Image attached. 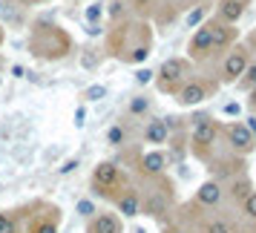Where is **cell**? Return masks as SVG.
I'll return each instance as SVG.
<instances>
[{"label": "cell", "instance_id": "cell-1", "mask_svg": "<svg viewBox=\"0 0 256 233\" xmlns=\"http://www.w3.org/2000/svg\"><path fill=\"white\" fill-rule=\"evenodd\" d=\"M90 182H92V193L101 198H112L121 193V187H124V170H121V164L118 162H98L92 167V176H90Z\"/></svg>", "mask_w": 256, "mask_h": 233}, {"label": "cell", "instance_id": "cell-2", "mask_svg": "<svg viewBox=\"0 0 256 233\" xmlns=\"http://www.w3.org/2000/svg\"><path fill=\"white\" fill-rule=\"evenodd\" d=\"M190 78V60L187 58H167L158 66L156 72V86L158 92H167V95H176L178 86Z\"/></svg>", "mask_w": 256, "mask_h": 233}, {"label": "cell", "instance_id": "cell-3", "mask_svg": "<svg viewBox=\"0 0 256 233\" xmlns=\"http://www.w3.org/2000/svg\"><path fill=\"white\" fill-rule=\"evenodd\" d=\"M222 136V127L219 121H213V118H198L193 130H190V147L196 152L198 158H208V152L216 147V141Z\"/></svg>", "mask_w": 256, "mask_h": 233}, {"label": "cell", "instance_id": "cell-4", "mask_svg": "<svg viewBox=\"0 0 256 233\" xmlns=\"http://www.w3.org/2000/svg\"><path fill=\"white\" fill-rule=\"evenodd\" d=\"M158 184H162L158 190H150L147 196H141V213L156 216V219L167 216V213L173 210V202H176L173 184H170V182H164V176H158Z\"/></svg>", "mask_w": 256, "mask_h": 233}, {"label": "cell", "instance_id": "cell-5", "mask_svg": "<svg viewBox=\"0 0 256 233\" xmlns=\"http://www.w3.org/2000/svg\"><path fill=\"white\" fill-rule=\"evenodd\" d=\"M40 35H46V44H32V52H35L38 58H44V60H58V58H64L66 55V49H60V46H55V40H70L66 38V32L60 29V26H55V24H40V26H35Z\"/></svg>", "mask_w": 256, "mask_h": 233}, {"label": "cell", "instance_id": "cell-6", "mask_svg": "<svg viewBox=\"0 0 256 233\" xmlns=\"http://www.w3.org/2000/svg\"><path fill=\"white\" fill-rule=\"evenodd\" d=\"M248 64H250V52H248V46L236 44V46H233L230 52L224 55V60H222L219 81H222V84H236V81H239V78L244 75Z\"/></svg>", "mask_w": 256, "mask_h": 233}, {"label": "cell", "instance_id": "cell-7", "mask_svg": "<svg viewBox=\"0 0 256 233\" xmlns=\"http://www.w3.org/2000/svg\"><path fill=\"white\" fill-rule=\"evenodd\" d=\"M210 90H216V84L210 86L204 78H187V81L178 86V92H176V104L184 106V110L204 104V101L210 98Z\"/></svg>", "mask_w": 256, "mask_h": 233}, {"label": "cell", "instance_id": "cell-8", "mask_svg": "<svg viewBox=\"0 0 256 233\" xmlns=\"http://www.w3.org/2000/svg\"><path fill=\"white\" fill-rule=\"evenodd\" d=\"M222 132H224V138H228V144H230V150L236 152L239 158H244V156H250V152L256 150L254 136H250V130L244 127L242 121H230L228 127H222Z\"/></svg>", "mask_w": 256, "mask_h": 233}, {"label": "cell", "instance_id": "cell-9", "mask_svg": "<svg viewBox=\"0 0 256 233\" xmlns=\"http://www.w3.org/2000/svg\"><path fill=\"white\" fill-rule=\"evenodd\" d=\"M210 55H216V52H213V40H210L208 26L202 24V26H196V32H193L190 44H187V60L202 64V60H208Z\"/></svg>", "mask_w": 256, "mask_h": 233}, {"label": "cell", "instance_id": "cell-10", "mask_svg": "<svg viewBox=\"0 0 256 233\" xmlns=\"http://www.w3.org/2000/svg\"><path fill=\"white\" fill-rule=\"evenodd\" d=\"M84 233H124V224H121V216L118 213H112V210H98V213H92L86 219Z\"/></svg>", "mask_w": 256, "mask_h": 233}, {"label": "cell", "instance_id": "cell-11", "mask_svg": "<svg viewBox=\"0 0 256 233\" xmlns=\"http://www.w3.org/2000/svg\"><path fill=\"white\" fill-rule=\"evenodd\" d=\"M112 204H116V213H121V219H138L141 216V193L130 184L121 187V193L112 198Z\"/></svg>", "mask_w": 256, "mask_h": 233}, {"label": "cell", "instance_id": "cell-12", "mask_svg": "<svg viewBox=\"0 0 256 233\" xmlns=\"http://www.w3.org/2000/svg\"><path fill=\"white\" fill-rule=\"evenodd\" d=\"M44 213L32 216V224L26 233H60V208L58 204H40Z\"/></svg>", "mask_w": 256, "mask_h": 233}, {"label": "cell", "instance_id": "cell-13", "mask_svg": "<svg viewBox=\"0 0 256 233\" xmlns=\"http://www.w3.org/2000/svg\"><path fill=\"white\" fill-rule=\"evenodd\" d=\"M164 167H167V156L162 150H147L141 152L138 158H136V170H138L144 178H156V176H164Z\"/></svg>", "mask_w": 256, "mask_h": 233}, {"label": "cell", "instance_id": "cell-14", "mask_svg": "<svg viewBox=\"0 0 256 233\" xmlns=\"http://www.w3.org/2000/svg\"><path fill=\"white\" fill-rule=\"evenodd\" d=\"M204 26H208L210 32V40H213V52H219V49H230L233 44H236V38H239V32H236V26H228L222 24V20H204Z\"/></svg>", "mask_w": 256, "mask_h": 233}, {"label": "cell", "instance_id": "cell-15", "mask_svg": "<svg viewBox=\"0 0 256 233\" xmlns=\"http://www.w3.org/2000/svg\"><path fill=\"white\" fill-rule=\"evenodd\" d=\"M222 198H224V187H222V182H213V178H208L204 184H198V190H196V204H198L202 210L219 208Z\"/></svg>", "mask_w": 256, "mask_h": 233}, {"label": "cell", "instance_id": "cell-16", "mask_svg": "<svg viewBox=\"0 0 256 233\" xmlns=\"http://www.w3.org/2000/svg\"><path fill=\"white\" fill-rule=\"evenodd\" d=\"M141 138H144V144H150V147L158 150L162 144L170 141V121L167 118H150L144 132H141Z\"/></svg>", "mask_w": 256, "mask_h": 233}, {"label": "cell", "instance_id": "cell-17", "mask_svg": "<svg viewBox=\"0 0 256 233\" xmlns=\"http://www.w3.org/2000/svg\"><path fill=\"white\" fill-rule=\"evenodd\" d=\"M244 9H248V0H222L219 9H216V20L236 26L244 18Z\"/></svg>", "mask_w": 256, "mask_h": 233}, {"label": "cell", "instance_id": "cell-18", "mask_svg": "<svg viewBox=\"0 0 256 233\" xmlns=\"http://www.w3.org/2000/svg\"><path fill=\"white\" fill-rule=\"evenodd\" d=\"M233 224L224 216H202V222L196 224V233H230Z\"/></svg>", "mask_w": 256, "mask_h": 233}, {"label": "cell", "instance_id": "cell-19", "mask_svg": "<svg viewBox=\"0 0 256 233\" xmlns=\"http://www.w3.org/2000/svg\"><path fill=\"white\" fill-rule=\"evenodd\" d=\"M228 193H230L233 202H239V204H242L244 198L254 193V182H250V178H248L244 173H242V176H236V178H230V187H228Z\"/></svg>", "mask_w": 256, "mask_h": 233}, {"label": "cell", "instance_id": "cell-20", "mask_svg": "<svg viewBox=\"0 0 256 233\" xmlns=\"http://www.w3.org/2000/svg\"><path fill=\"white\" fill-rule=\"evenodd\" d=\"M127 112L132 118H144L150 112V98H147V95H132L130 104H127Z\"/></svg>", "mask_w": 256, "mask_h": 233}, {"label": "cell", "instance_id": "cell-21", "mask_svg": "<svg viewBox=\"0 0 256 233\" xmlns=\"http://www.w3.org/2000/svg\"><path fill=\"white\" fill-rule=\"evenodd\" d=\"M124 141H127V130L121 127V124H112V127L106 130V144L110 147H124Z\"/></svg>", "mask_w": 256, "mask_h": 233}, {"label": "cell", "instance_id": "cell-22", "mask_svg": "<svg viewBox=\"0 0 256 233\" xmlns=\"http://www.w3.org/2000/svg\"><path fill=\"white\" fill-rule=\"evenodd\" d=\"M236 84H239L242 90H248V92H250V90H256V64H254V60L248 64V70H244V75H242V78H239Z\"/></svg>", "mask_w": 256, "mask_h": 233}, {"label": "cell", "instance_id": "cell-23", "mask_svg": "<svg viewBox=\"0 0 256 233\" xmlns=\"http://www.w3.org/2000/svg\"><path fill=\"white\" fill-rule=\"evenodd\" d=\"M81 98L84 101H104L106 98V86L104 84H92V86H86L81 92Z\"/></svg>", "mask_w": 256, "mask_h": 233}, {"label": "cell", "instance_id": "cell-24", "mask_svg": "<svg viewBox=\"0 0 256 233\" xmlns=\"http://www.w3.org/2000/svg\"><path fill=\"white\" fill-rule=\"evenodd\" d=\"M204 14H208V6H196L193 12H187V18H184L187 29H196V26H202V20H204Z\"/></svg>", "mask_w": 256, "mask_h": 233}, {"label": "cell", "instance_id": "cell-25", "mask_svg": "<svg viewBox=\"0 0 256 233\" xmlns=\"http://www.w3.org/2000/svg\"><path fill=\"white\" fill-rule=\"evenodd\" d=\"M239 208H242L244 219L256 222V190H254V193H250V196H248V198H244V202H242V204H239Z\"/></svg>", "mask_w": 256, "mask_h": 233}, {"label": "cell", "instance_id": "cell-26", "mask_svg": "<svg viewBox=\"0 0 256 233\" xmlns=\"http://www.w3.org/2000/svg\"><path fill=\"white\" fill-rule=\"evenodd\" d=\"M78 213H81L84 219H90L92 213H98V208H95L92 202H86V198H84V202H78Z\"/></svg>", "mask_w": 256, "mask_h": 233}, {"label": "cell", "instance_id": "cell-27", "mask_svg": "<svg viewBox=\"0 0 256 233\" xmlns=\"http://www.w3.org/2000/svg\"><path fill=\"white\" fill-rule=\"evenodd\" d=\"M121 14H124V3H121V0H112V3H110V18L118 20Z\"/></svg>", "mask_w": 256, "mask_h": 233}, {"label": "cell", "instance_id": "cell-28", "mask_svg": "<svg viewBox=\"0 0 256 233\" xmlns=\"http://www.w3.org/2000/svg\"><path fill=\"white\" fill-rule=\"evenodd\" d=\"M72 170H78V158H70V162H64L58 167V176H66V173H72Z\"/></svg>", "mask_w": 256, "mask_h": 233}, {"label": "cell", "instance_id": "cell-29", "mask_svg": "<svg viewBox=\"0 0 256 233\" xmlns=\"http://www.w3.org/2000/svg\"><path fill=\"white\" fill-rule=\"evenodd\" d=\"M152 75H156V72H150V70H138V72H136V81H138V84H150V81H152Z\"/></svg>", "mask_w": 256, "mask_h": 233}, {"label": "cell", "instance_id": "cell-30", "mask_svg": "<svg viewBox=\"0 0 256 233\" xmlns=\"http://www.w3.org/2000/svg\"><path fill=\"white\" fill-rule=\"evenodd\" d=\"M239 110H242V106L236 104V101H228V104L222 106V112H224V116H239Z\"/></svg>", "mask_w": 256, "mask_h": 233}, {"label": "cell", "instance_id": "cell-31", "mask_svg": "<svg viewBox=\"0 0 256 233\" xmlns=\"http://www.w3.org/2000/svg\"><path fill=\"white\" fill-rule=\"evenodd\" d=\"M244 127L250 130V136H254V141H256V116H248V121H244Z\"/></svg>", "mask_w": 256, "mask_h": 233}, {"label": "cell", "instance_id": "cell-32", "mask_svg": "<svg viewBox=\"0 0 256 233\" xmlns=\"http://www.w3.org/2000/svg\"><path fill=\"white\" fill-rule=\"evenodd\" d=\"M162 233H187V230H184V228H178V224H167Z\"/></svg>", "mask_w": 256, "mask_h": 233}, {"label": "cell", "instance_id": "cell-33", "mask_svg": "<svg viewBox=\"0 0 256 233\" xmlns=\"http://www.w3.org/2000/svg\"><path fill=\"white\" fill-rule=\"evenodd\" d=\"M248 106L254 110V116H256V90H250V98H248Z\"/></svg>", "mask_w": 256, "mask_h": 233}, {"label": "cell", "instance_id": "cell-34", "mask_svg": "<svg viewBox=\"0 0 256 233\" xmlns=\"http://www.w3.org/2000/svg\"><path fill=\"white\" fill-rule=\"evenodd\" d=\"M75 124H78V127H84V110H78V112H75Z\"/></svg>", "mask_w": 256, "mask_h": 233}, {"label": "cell", "instance_id": "cell-35", "mask_svg": "<svg viewBox=\"0 0 256 233\" xmlns=\"http://www.w3.org/2000/svg\"><path fill=\"white\" fill-rule=\"evenodd\" d=\"M230 233H248V230H230Z\"/></svg>", "mask_w": 256, "mask_h": 233}, {"label": "cell", "instance_id": "cell-36", "mask_svg": "<svg viewBox=\"0 0 256 233\" xmlns=\"http://www.w3.org/2000/svg\"><path fill=\"white\" fill-rule=\"evenodd\" d=\"M0 72H3V60H0Z\"/></svg>", "mask_w": 256, "mask_h": 233}, {"label": "cell", "instance_id": "cell-37", "mask_svg": "<svg viewBox=\"0 0 256 233\" xmlns=\"http://www.w3.org/2000/svg\"><path fill=\"white\" fill-rule=\"evenodd\" d=\"M0 44H3V32H0Z\"/></svg>", "mask_w": 256, "mask_h": 233}]
</instances>
